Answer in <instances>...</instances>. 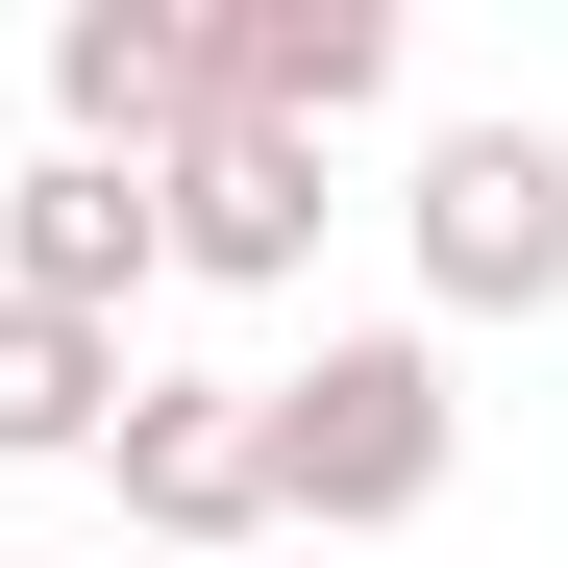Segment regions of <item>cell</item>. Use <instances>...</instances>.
<instances>
[{
    "label": "cell",
    "instance_id": "4",
    "mask_svg": "<svg viewBox=\"0 0 568 568\" xmlns=\"http://www.w3.org/2000/svg\"><path fill=\"white\" fill-rule=\"evenodd\" d=\"M199 124H223V74H199V0H50V149L173 173Z\"/></svg>",
    "mask_w": 568,
    "mask_h": 568
},
{
    "label": "cell",
    "instance_id": "8",
    "mask_svg": "<svg viewBox=\"0 0 568 568\" xmlns=\"http://www.w3.org/2000/svg\"><path fill=\"white\" fill-rule=\"evenodd\" d=\"M100 420H124V346L50 322V297H0V469H100Z\"/></svg>",
    "mask_w": 568,
    "mask_h": 568
},
{
    "label": "cell",
    "instance_id": "5",
    "mask_svg": "<svg viewBox=\"0 0 568 568\" xmlns=\"http://www.w3.org/2000/svg\"><path fill=\"white\" fill-rule=\"evenodd\" d=\"M199 74H223V124L346 149L371 100H396V0H199Z\"/></svg>",
    "mask_w": 568,
    "mask_h": 568
},
{
    "label": "cell",
    "instance_id": "3",
    "mask_svg": "<svg viewBox=\"0 0 568 568\" xmlns=\"http://www.w3.org/2000/svg\"><path fill=\"white\" fill-rule=\"evenodd\" d=\"M100 495L149 568H247L272 544V445H247V371H124V420H100Z\"/></svg>",
    "mask_w": 568,
    "mask_h": 568
},
{
    "label": "cell",
    "instance_id": "2",
    "mask_svg": "<svg viewBox=\"0 0 568 568\" xmlns=\"http://www.w3.org/2000/svg\"><path fill=\"white\" fill-rule=\"evenodd\" d=\"M396 247H420V346L445 322H568V124H445Z\"/></svg>",
    "mask_w": 568,
    "mask_h": 568
},
{
    "label": "cell",
    "instance_id": "1",
    "mask_svg": "<svg viewBox=\"0 0 568 568\" xmlns=\"http://www.w3.org/2000/svg\"><path fill=\"white\" fill-rule=\"evenodd\" d=\"M247 445H272V519H445V469H469V396H445V346L420 322H322L297 371H247Z\"/></svg>",
    "mask_w": 568,
    "mask_h": 568
},
{
    "label": "cell",
    "instance_id": "7",
    "mask_svg": "<svg viewBox=\"0 0 568 568\" xmlns=\"http://www.w3.org/2000/svg\"><path fill=\"white\" fill-rule=\"evenodd\" d=\"M149 272H173V223H149V173H100V149H50L26 199H0V297H50V322H100V346H124Z\"/></svg>",
    "mask_w": 568,
    "mask_h": 568
},
{
    "label": "cell",
    "instance_id": "9",
    "mask_svg": "<svg viewBox=\"0 0 568 568\" xmlns=\"http://www.w3.org/2000/svg\"><path fill=\"white\" fill-rule=\"evenodd\" d=\"M247 568H272V544H247Z\"/></svg>",
    "mask_w": 568,
    "mask_h": 568
},
{
    "label": "cell",
    "instance_id": "6",
    "mask_svg": "<svg viewBox=\"0 0 568 568\" xmlns=\"http://www.w3.org/2000/svg\"><path fill=\"white\" fill-rule=\"evenodd\" d=\"M149 223H173V272H223V297H297V272H322V149L199 124V149L149 173Z\"/></svg>",
    "mask_w": 568,
    "mask_h": 568
}]
</instances>
